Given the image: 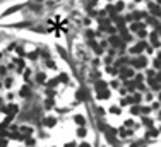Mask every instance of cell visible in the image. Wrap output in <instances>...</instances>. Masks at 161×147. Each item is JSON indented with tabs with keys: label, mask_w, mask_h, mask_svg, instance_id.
Returning <instances> with one entry per match:
<instances>
[{
	"label": "cell",
	"mask_w": 161,
	"mask_h": 147,
	"mask_svg": "<svg viewBox=\"0 0 161 147\" xmlns=\"http://www.w3.org/2000/svg\"><path fill=\"white\" fill-rule=\"evenodd\" d=\"M55 123H57L55 118H45V125H46V127H53Z\"/></svg>",
	"instance_id": "6da1fadb"
},
{
	"label": "cell",
	"mask_w": 161,
	"mask_h": 147,
	"mask_svg": "<svg viewBox=\"0 0 161 147\" xmlns=\"http://www.w3.org/2000/svg\"><path fill=\"white\" fill-rule=\"evenodd\" d=\"M146 65V58H139V60H135V67H144Z\"/></svg>",
	"instance_id": "7a4b0ae2"
},
{
	"label": "cell",
	"mask_w": 161,
	"mask_h": 147,
	"mask_svg": "<svg viewBox=\"0 0 161 147\" xmlns=\"http://www.w3.org/2000/svg\"><path fill=\"white\" fill-rule=\"evenodd\" d=\"M122 77H132V70L130 69H125L122 72Z\"/></svg>",
	"instance_id": "3957f363"
},
{
	"label": "cell",
	"mask_w": 161,
	"mask_h": 147,
	"mask_svg": "<svg viewBox=\"0 0 161 147\" xmlns=\"http://www.w3.org/2000/svg\"><path fill=\"white\" fill-rule=\"evenodd\" d=\"M75 121H77L79 125H84V121H86V120H84V117H81V115H77V117H75Z\"/></svg>",
	"instance_id": "277c9868"
},
{
	"label": "cell",
	"mask_w": 161,
	"mask_h": 147,
	"mask_svg": "<svg viewBox=\"0 0 161 147\" xmlns=\"http://www.w3.org/2000/svg\"><path fill=\"white\" fill-rule=\"evenodd\" d=\"M98 96H100V99H104V98L108 96V91H101V92H98Z\"/></svg>",
	"instance_id": "5b68a950"
},
{
	"label": "cell",
	"mask_w": 161,
	"mask_h": 147,
	"mask_svg": "<svg viewBox=\"0 0 161 147\" xmlns=\"http://www.w3.org/2000/svg\"><path fill=\"white\" fill-rule=\"evenodd\" d=\"M104 87H106V84H104V82H98L96 89H98V91H101V89H104Z\"/></svg>",
	"instance_id": "8992f818"
},
{
	"label": "cell",
	"mask_w": 161,
	"mask_h": 147,
	"mask_svg": "<svg viewBox=\"0 0 161 147\" xmlns=\"http://www.w3.org/2000/svg\"><path fill=\"white\" fill-rule=\"evenodd\" d=\"M77 135H79V137H84V135H86V130H84V128H79L77 130Z\"/></svg>",
	"instance_id": "52a82bcc"
},
{
	"label": "cell",
	"mask_w": 161,
	"mask_h": 147,
	"mask_svg": "<svg viewBox=\"0 0 161 147\" xmlns=\"http://www.w3.org/2000/svg\"><path fill=\"white\" fill-rule=\"evenodd\" d=\"M112 45L118 46V45H120V39H118V38H112Z\"/></svg>",
	"instance_id": "ba28073f"
},
{
	"label": "cell",
	"mask_w": 161,
	"mask_h": 147,
	"mask_svg": "<svg viewBox=\"0 0 161 147\" xmlns=\"http://www.w3.org/2000/svg\"><path fill=\"white\" fill-rule=\"evenodd\" d=\"M21 94H22V96H26V94H29V89H26V87H24V89H22V91H21Z\"/></svg>",
	"instance_id": "9c48e42d"
},
{
	"label": "cell",
	"mask_w": 161,
	"mask_h": 147,
	"mask_svg": "<svg viewBox=\"0 0 161 147\" xmlns=\"http://www.w3.org/2000/svg\"><path fill=\"white\" fill-rule=\"evenodd\" d=\"M110 111H112V113H115V115H117V113H120V111H118V108H112Z\"/></svg>",
	"instance_id": "30bf717a"
},
{
	"label": "cell",
	"mask_w": 161,
	"mask_h": 147,
	"mask_svg": "<svg viewBox=\"0 0 161 147\" xmlns=\"http://www.w3.org/2000/svg\"><path fill=\"white\" fill-rule=\"evenodd\" d=\"M5 144H7L5 140H0V147H5Z\"/></svg>",
	"instance_id": "8fae6325"
},
{
	"label": "cell",
	"mask_w": 161,
	"mask_h": 147,
	"mask_svg": "<svg viewBox=\"0 0 161 147\" xmlns=\"http://www.w3.org/2000/svg\"><path fill=\"white\" fill-rule=\"evenodd\" d=\"M65 147H74V144H67V145Z\"/></svg>",
	"instance_id": "7c38bea8"
},
{
	"label": "cell",
	"mask_w": 161,
	"mask_h": 147,
	"mask_svg": "<svg viewBox=\"0 0 161 147\" xmlns=\"http://www.w3.org/2000/svg\"><path fill=\"white\" fill-rule=\"evenodd\" d=\"M81 147H89V145H87V144H81Z\"/></svg>",
	"instance_id": "4fadbf2b"
}]
</instances>
